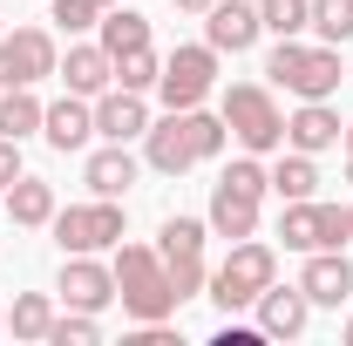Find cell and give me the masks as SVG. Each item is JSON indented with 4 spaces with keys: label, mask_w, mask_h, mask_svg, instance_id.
<instances>
[{
    "label": "cell",
    "mask_w": 353,
    "mask_h": 346,
    "mask_svg": "<svg viewBox=\"0 0 353 346\" xmlns=\"http://www.w3.org/2000/svg\"><path fill=\"white\" fill-rule=\"evenodd\" d=\"M204 238H211V224L204 217H170L163 231H157V258H163V272H170L176 299H197L204 292Z\"/></svg>",
    "instance_id": "6"
},
{
    "label": "cell",
    "mask_w": 353,
    "mask_h": 346,
    "mask_svg": "<svg viewBox=\"0 0 353 346\" xmlns=\"http://www.w3.org/2000/svg\"><path fill=\"white\" fill-rule=\"evenodd\" d=\"M61 68V54H54V34L48 28H14V34H0V88H34L41 75Z\"/></svg>",
    "instance_id": "9"
},
{
    "label": "cell",
    "mask_w": 353,
    "mask_h": 346,
    "mask_svg": "<svg viewBox=\"0 0 353 346\" xmlns=\"http://www.w3.org/2000/svg\"><path fill=\"white\" fill-rule=\"evenodd\" d=\"M88 190H95V197H123V190H130L136 183V156H130V143H102V150H95V156H88Z\"/></svg>",
    "instance_id": "20"
},
{
    "label": "cell",
    "mask_w": 353,
    "mask_h": 346,
    "mask_svg": "<svg viewBox=\"0 0 353 346\" xmlns=\"http://www.w3.org/2000/svg\"><path fill=\"white\" fill-rule=\"evenodd\" d=\"M299 292H306L312 305H347V299H353V265L340 258V252H306Z\"/></svg>",
    "instance_id": "17"
},
{
    "label": "cell",
    "mask_w": 353,
    "mask_h": 346,
    "mask_svg": "<svg viewBox=\"0 0 353 346\" xmlns=\"http://www.w3.org/2000/svg\"><path fill=\"white\" fill-rule=\"evenodd\" d=\"M279 278V252L259 245V238H238L231 245V258L204 278V299L218 305V312H245V305H259V292Z\"/></svg>",
    "instance_id": "3"
},
{
    "label": "cell",
    "mask_w": 353,
    "mask_h": 346,
    "mask_svg": "<svg viewBox=\"0 0 353 346\" xmlns=\"http://www.w3.org/2000/svg\"><path fill=\"white\" fill-rule=\"evenodd\" d=\"M157 75H163V61H157V48H130V54H116V88H157Z\"/></svg>",
    "instance_id": "26"
},
{
    "label": "cell",
    "mask_w": 353,
    "mask_h": 346,
    "mask_svg": "<svg viewBox=\"0 0 353 346\" xmlns=\"http://www.w3.org/2000/svg\"><path fill=\"white\" fill-rule=\"evenodd\" d=\"M259 21L285 41V34H299V28H312V0H259Z\"/></svg>",
    "instance_id": "27"
},
{
    "label": "cell",
    "mask_w": 353,
    "mask_h": 346,
    "mask_svg": "<svg viewBox=\"0 0 353 346\" xmlns=\"http://www.w3.org/2000/svg\"><path fill=\"white\" fill-rule=\"evenodd\" d=\"M54 75L68 82V95H102V88H116V54H109L102 41H75L68 54H61Z\"/></svg>",
    "instance_id": "16"
},
{
    "label": "cell",
    "mask_w": 353,
    "mask_h": 346,
    "mask_svg": "<svg viewBox=\"0 0 353 346\" xmlns=\"http://www.w3.org/2000/svg\"><path fill=\"white\" fill-rule=\"evenodd\" d=\"M347 176H353V150H347Z\"/></svg>",
    "instance_id": "34"
},
{
    "label": "cell",
    "mask_w": 353,
    "mask_h": 346,
    "mask_svg": "<svg viewBox=\"0 0 353 346\" xmlns=\"http://www.w3.org/2000/svg\"><path fill=\"white\" fill-rule=\"evenodd\" d=\"M54 292L75 312H102V305H116V272L95 265V252H61V285Z\"/></svg>",
    "instance_id": "11"
},
{
    "label": "cell",
    "mask_w": 353,
    "mask_h": 346,
    "mask_svg": "<svg viewBox=\"0 0 353 346\" xmlns=\"http://www.w3.org/2000/svg\"><path fill=\"white\" fill-rule=\"evenodd\" d=\"M143 130H150V109H143L136 88H102L95 95V136L102 143H136Z\"/></svg>",
    "instance_id": "12"
},
{
    "label": "cell",
    "mask_w": 353,
    "mask_h": 346,
    "mask_svg": "<svg viewBox=\"0 0 353 346\" xmlns=\"http://www.w3.org/2000/svg\"><path fill=\"white\" fill-rule=\"evenodd\" d=\"M272 190L292 204V197H312L319 190V170H312V156L306 150H292V156H279V170H272Z\"/></svg>",
    "instance_id": "25"
},
{
    "label": "cell",
    "mask_w": 353,
    "mask_h": 346,
    "mask_svg": "<svg viewBox=\"0 0 353 346\" xmlns=\"http://www.w3.org/2000/svg\"><path fill=\"white\" fill-rule=\"evenodd\" d=\"M285 143H292V150H306V156H319V150L347 143V123H340L326 102H299V116L285 123Z\"/></svg>",
    "instance_id": "19"
},
{
    "label": "cell",
    "mask_w": 353,
    "mask_h": 346,
    "mask_svg": "<svg viewBox=\"0 0 353 346\" xmlns=\"http://www.w3.org/2000/svg\"><path fill=\"white\" fill-rule=\"evenodd\" d=\"M279 238H285V252H340L353 238V224L340 204H312V197H292L285 211H279Z\"/></svg>",
    "instance_id": "8"
},
{
    "label": "cell",
    "mask_w": 353,
    "mask_h": 346,
    "mask_svg": "<svg viewBox=\"0 0 353 346\" xmlns=\"http://www.w3.org/2000/svg\"><path fill=\"white\" fill-rule=\"evenodd\" d=\"M123 238H130V231H123V204H116V197L54 211V245H61V252H116Z\"/></svg>",
    "instance_id": "7"
},
{
    "label": "cell",
    "mask_w": 353,
    "mask_h": 346,
    "mask_svg": "<svg viewBox=\"0 0 353 346\" xmlns=\"http://www.w3.org/2000/svg\"><path fill=\"white\" fill-rule=\"evenodd\" d=\"M41 136H48V150H82L88 136H95V109H88V95H61V102H48V116H41Z\"/></svg>",
    "instance_id": "18"
},
{
    "label": "cell",
    "mask_w": 353,
    "mask_h": 346,
    "mask_svg": "<svg viewBox=\"0 0 353 346\" xmlns=\"http://www.w3.org/2000/svg\"><path fill=\"white\" fill-rule=\"evenodd\" d=\"M224 116H204V102L197 109H170L163 123H150L143 130V156H150V170H163V176H183L190 163H211L224 150Z\"/></svg>",
    "instance_id": "1"
},
{
    "label": "cell",
    "mask_w": 353,
    "mask_h": 346,
    "mask_svg": "<svg viewBox=\"0 0 353 346\" xmlns=\"http://www.w3.org/2000/svg\"><path fill=\"white\" fill-rule=\"evenodd\" d=\"M218 116H224V130L238 136V150H252V156H265V150L285 143V116H279V102H272L259 82H231Z\"/></svg>",
    "instance_id": "5"
},
{
    "label": "cell",
    "mask_w": 353,
    "mask_h": 346,
    "mask_svg": "<svg viewBox=\"0 0 353 346\" xmlns=\"http://www.w3.org/2000/svg\"><path fill=\"white\" fill-rule=\"evenodd\" d=\"M347 224H353V204H347Z\"/></svg>",
    "instance_id": "38"
},
{
    "label": "cell",
    "mask_w": 353,
    "mask_h": 346,
    "mask_svg": "<svg viewBox=\"0 0 353 346\" xmlns=\"http://www.w3.org/2000/svg\"><path fill=\"white\" fill-rule=\"evenodd\" d=\"M312 28H319V41H353V0H312Z\"/></svg>",
    "instance_id": "28"
},
{
    "label": "cell",
    "mask_w": 353,
    "mask_h": 346,
    "mask_svg": "<svg viewBox=\"0 0 353 346\" xmlns=\"http://www.w3.org/2000/svg\"><path fill=\"white\" fill-rule=\"evenodd\" d=\"M347 346H353V319H347Z\"/></svg>",
    "instance_id": "36"
},
{
    "label": "cell",
    "mask_w": 353,
    "mask_h": 346,
    "mask_svg": "<svg viewBox=\"0 0 353 346\" xmlns=\"http://www.w3.org/2000/svg\"><path fill=\"white\" fill-rule=\"evenodd\" d=\"M116 299H123V312L130 319H170L176 305V285H170V272H163V258L150 252V245H116Z\"/></svg>",
    "instance_id": "2"
},
{
    "label": "cell",
    "mask_w": 353,
    "mask_h": 346,
    "mask_svg": "<svg viewBox=\"0 0 353 346\" xmlns=\"http://www.w3.org/2000/svg\"><path fill=\"white\" fill-rule=\"evenodd\" d=\"M102 340V326H95V312H54V333H48V346H95Z\"/></svg>",
    "instance_id": "29"
},
{
    "label": "cell",
    "mask_w": 353,
    "mask_h": 346,
    "mask_svg": "<svg viewBox=\"0 0 353 346\" xmlns=\"http://www.w3.org/2000/svg\"><path fill=\"white\" fill-rule=\"evenodd\" d=\"M102 48H109V54L150 48V21H143L136 7H109V14H102Z\"/></svg>",
    "instance_id": "24"
},
{
    "label": "cell",
    "mask_w": 353,
    "mask_h": 346,
    "mask_svg": "<svg viewBox=\"0 0 353 346\" xmlns=\"http://www.w3.org/2000/svg\"><path fill=\"white\" fill-rule=\"evenodd\" d=\"M7 217L14 224H54V183H41V176H14L7 183Z\"/></svg>",
    "instance_id": "21"
},
{
    "label": "cell",
    "mask_w": 353,
    "mask_h": 346,
    "mask_svg": "<svg viewBox=\"0 0 353 346\" xmlns=\"http://www.w3.org/2000/svg\"><path fill=\"white\" fill-rule=\"evenodd\" d=\"M0 333H7V312H0Z\"/></svg>",
    "instance_id": "37"
},
{
    "label": "cell",
    "mask_w": 353,
    "mask_h": 346,
    "mask_svg": "<svg viewBox=\"0 0 353 346\" xmlns=\"http://www.w3.org/2000/svg\"><path fill=\"white\" fill-rule=\"evenodd\" d=\"M176 7H183V14H211L218 0H176Z\"/></svg>",
    "instance_id": "32"
},
{
    "label": "cell",
    "mask_w": 353,
    "mask_h": 346,
    "mask_svg": "<svg viewBox=\"0 0 353 346\" xmlns=\"http://www.w3.org/2000/svg\"><path fill=\"white\" fill-rule=\"evenodd\" d=\"M265 75H272L279 88H292L299 102H326V95L340 88V48H333V41L306 48L299 34H285V41L272 48V61H265Z\"/></svg>",
    "instance_id": "4"
},
{
    "label": "cell",
    "mask_w": 353,
    "mask_h": 346,
    "mask_svg": "<svg viewBox=\"0 0 353 346\" xmlns=\"http://www.w3.org/2000/svg\"><path fill=\"white\" fill-rule=\"evenodd\" d=\"M259 34H265V21H259V7H245V0H218L204 14V41L218 48V54H245Z\"/></svg>",
    "instance_id": "13"
},
{
    "label": "cell",
    "mask_w": 353,
    "mask_h": 346,
    "mask_svg": "<svg viewBox=\"0 0 353 346\" xmlns=\"http://www.w3.org/2000/svg\"><path fill=\"white\" fill-rule=\"evenodd\" d=\"M41 102H34V88H7L0 95V136H14V143H28V136L41 130Z\"/></svg>",
    "instance_id": "23"
},
{
    "label": "cell",
    "mask_w": 353,
    "mask_h": 346,
    "mask_svg": "<svg viewBox=\"0 0 353 346\" xmlns=\"http://www.w3.org/2000/svg\"><path fill=\"white\" fill-rule=\"evenodd\" d=\"M7 333H14V340H48V333H54V299H48V292H21L14 312H7Z\"/></svg>",
    "instance_id": "22"
},
{
    "label": "cell",
    "mask_w": 353,
    "mask_h": 346,
    "mask_svg": "<svg viewBox=\"0 0 353 346\" xmlns=\"http://www.w3.org/2000/svg\"><path fill=\"white\" fill-rule=\"evenodd\" d=\"M259 190H238V183H224L218 176V190H211V217H204V224H211V238H231V245H238V238H252V231H259Z\"/></svg>",
    "instance_id": "15"
},
{
    "label": "cell",
    "mask_w": 353,
    "mask_h": 346,
    "mask_svg": "<svg viewBox=\"0 0 353 346\" xmlns=\"http://www.w3.org/2000/svg\"><path fill=\"white\" fill-rule=\"evenodd\" d=\"M306 319H312V299L299 292V285L279 292V278H272V285L259 292V333H265V340H299Z\"/></svg>",
    "instance_id": "14"
},
{
    "label": "cell",
    "mask_w": 353,
    "mask_h": 346,
    "mask_svg": "<svg viewBox=\"0 0 353 346\" xmlns=\"http://www.w3.org/2000/svg\"><path fill=\"white\" fill-rule=\"evenodd\" d=\"M157 88H163V102L170 109H197L211 88H218V48H176L170 61H163V75H157Z\"/></svg>",
    "instance_id": "10"
},
{
    "label": "cell",
    "mask_w": 353,
    "mask_h": 346,
    "mask_svg": "<svg viewBox=\"0 0 353 346\" xmlns=\"http://www.w3.org/2000/svg\"><path fill=\"white\" fill-rule=\"evenodd\" d=\"M95 7H102V14H109V7H123V0H95Z\"/></svg>",
    "instance_id": "33"
},
{
    "label": "cell",
    "mask_w": 353,
    "mask_h": 346,
    "mask_svg": "<svg viewBox=\"0 0 353 346\" xmlns=\"http://www.w3.org/2000/svg\"><path fill=\"white\" fill-rule=\"evenodd\" d=\"M347 150H353V123H347Z\"/></svg>",
    "instance_id": "35"
},
{
    "label": "cell",
    "mask_w": 353,
    "mask_h": 346,
    "mask_svg": "<svg viewBox=\"0 0 353 346\" xmlns=\"http://www.w3.org/2000/svg\"><path fill=\"white\" fill-rule=\"evenodd\" d=\"M95 0H48V21H61V34H82V28H95Z\"/></svg>",
    "instance_id": "30"
},
{
    "label": "cell",
    "mask_w": 353,
    "mask_h": 346,
    "mask_svg": "<svg viewBox=\"0 0 353 346\" xmlns=\"http://www.w3.org/2000/svg\"><path fill=\"white\" fill-rule=\"evenodd\" d=\"M14 176H28V170H21V143H14V136H0V190H7Z\"/></svg>",
    "instance_id": "31"
}]
</instances>
